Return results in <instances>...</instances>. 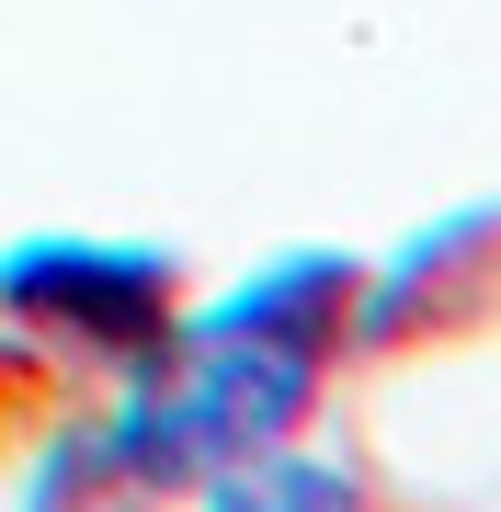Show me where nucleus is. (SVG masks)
Returning <instances> with one entry per match:
<instances>
[{"mask_svg":"<svg viewBox=\"0 0 501 512\" xmlns=\"http://www.w3.org/2000/svg\"><path fill=\"white\" fill-rule=\"evenodd\" d=\"M353 296H365V251H274L251 262L228 296L183 308V342L160 365V399L183 410L194 456L228 467V456H262V444L308 433L319 399H331L342 353H353Z\"/></svg>","mask_w":501,"mask_h":512,"instance_id":"obj_1","label":"nucleus"},{"mask_svg":"<svg viewBox=\"0 0 501 512\" xmlns=\"http://www.w3.org/2000/svg\"><path fill=\"white\" fill-rule=\"evenodd\" d=\"M183 262L149 251V239H92V228H46L0 251V330L46 353L57 376H103L137 387L171 365L183 342Z\"/></svg>","mask_w":501,"mask_h":512,"instance_id":"obj_2","label":"nucleus"},{"mask_svg":"<svg viewBox=\"0 0 501 512\" xmlns=\"http://www.w3.org/2000/svg\"><path fill=\"white\" fill-rule=\"evenodd\" d=\"M490 319H501V194H467L365 262L353 353H445V342H479Z\"/></svg>","mask_w":501,"mask_h":512,"instance_id":"obj_3","label":"nucleus"},{"mask_svg":"<svg viewBox=\"0 0 501 512\" xmlns=\"http://www.w3.org/2000/svg\"><path fill=\"white\" fill-rule=\"evenodd\" d=\"M194 512H388V501H376V478L353 456H319L308 433H285V444H262V456L205 467Z\"/></svg>","mask_w":501,"mask_h":512,"instance_id":"obj_4","label":"nucleus"}]
</instances>
